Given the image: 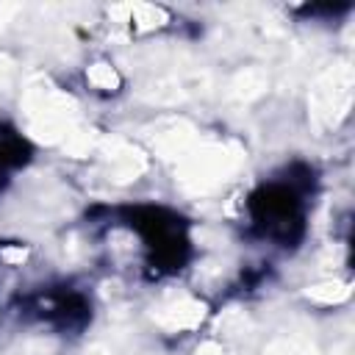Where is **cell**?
<instances>
[{
    "label": "cell",
    "instance_id": "2",
    "mask_svg": "<svg viewBox=\"0 0 355 355\" xmlns=\"http://www.w3.org/2000/svg\"><path fill=\"white\" fill-rule=\"evenodd\" d=\"M25 153H28L25 139H22L19 133H14V130H8V128L0 125V189L6 186L8 175H11L17 166L25 164V158H28Z\"/></svg>",
    "mask_w": 355,
    "mask_h": 355
},
{
    "label": "cell",
    "instance_id": "1",
    "mask_svg": "<svg viewBox=\"0 0 355 355\" xmlns=\"http://www.w3.org/2000/svg\"><path fill=\"white\" fill-rule=\"evenodd\" d=\"M252 225L261 236L288 241L294 236V227H300L302 219V200L294 183H266L261 191L250 200Z\"/></svg>",
    "mask_w": 355,
    "mask_h": 355
}]
</instances>
